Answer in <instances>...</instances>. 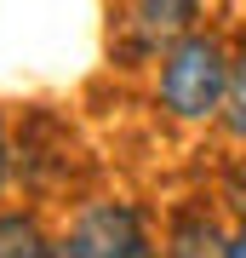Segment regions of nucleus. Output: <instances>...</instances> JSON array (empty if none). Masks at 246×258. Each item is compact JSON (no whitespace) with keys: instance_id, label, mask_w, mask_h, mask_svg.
<instances>
[{"instance_id":"f257e3e1","label":"nucleus","mask_w":246,"mask_h":258,"mask_svg":"<svg viewBox=\"0 0 246 258\" xmlns=\"http://www.w3.org/2000/svg\"><path fill=\"white\" fill-rule=\"evenodd\" d=\"M229 69H235V52L223 46V35H212V29L183 35L178 46L160 52V81H155L160 109L172 120H218Z\"/></svg>"},{"instance_id":"f03ea898","label":"nucleus","mask_w":246,"mask_h":258,"mask_svg":"<svg viewBox=\"0 0 246 258\" xmlns=\"http://www.w3.org/2000/svg\"><path fill=\"white\" fill-rule=\"evenodd\" d=\"M57 247L69 258H160L155 241H149L143 212L132 201H92V207H80Z\"/></svg>"},{"instance_id":"7ed1b4c3","label":"nucleus","mask_w":246,"mask_h":258,"mask_svg":"<svg viewBox=\"0 0 246 258\" xmlns=\"http://www.w3.org/2000/svg\"><path fill=\"white\" fill-rule=\"evenodd\" d=\"M201 23V0H126V29L137 52H166Z\"/></svg>"},{"instance_id":"20e7f679","label":"nucleus","mask_w":246,"mask_h":258,"mask_svg":"<svg viewBox=\"0 0 246 258\" xmlns=\"http://www.w3.org/2000/svg\"><path fill=\"white\" fill-rule=\"evenodd\" d=\"M160 258H235V252H229V235L206 218V212H178L172 230H166Z\"/></svg>"},{"instance_id":"39448f33","label":"nucleus","mask_w":246,"mask_h":258,"mask_svg":"<svg viewBox=\"0 0 246 258\" xmlns=\"http://www.w3.org/2000/svg\"><path fill=\"white\" fill-rule=\"evenodd\" d=\"M57 241L35 212H0V258H52Z\"/></svg>"},{"instance_id":"423d86ee","label":"nucleus","mask_w":246,"mask_h":258,"mask_svg":"<svg viewBox=\"0 0 246 258\" xmlns=\"http://www.w3.org/2000/svg\"><path fill=\"white\" fill-rule=\"evenodd\" d=\"M223 132L246 144V52H235V69H229V92H223Z\"/></svg>"},{"instance_id":"0eeeda50","label":"nucleus","mask_w":246,"mask_h":258,"mask_svg":"<svg viewBox=\"0 0 246 258\" xmlns=\"http://www.w3.org/2000/svg\"><path fill=\"white\" fill-rule=\"evenodd\" d=\"M6 178H12V144H6V126H0V189H6Z\"/></svg>"},{"instance_id":"6e6552de","label":"nucleus","mask_w":246,"mask_h":258,"mask_svg":"<svg viewBox=\"0 0 246 258\" xmlns=\"http://www.w3.org/2000/svg\"><path fill=\"white\" fill-rule=\"evenodd\" d=\"M229 252H235V258H246V218L229 230Z\"/></svg>"},{"instance_id":"1a4fd4ad","label":"nucleus","mask_w":246,"mask_h":258,"mask_svg":"<svg viewBox=\"0 0 246 258\" xmlns=\"http://www.w3.org/2000/svg\"><path fill=\"white\" fill-rule=\"evenodd\" d=\"M52 258H69V252H63V247H57V252H52Z\"/></svg>"}]
</instances>
